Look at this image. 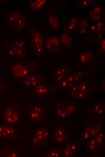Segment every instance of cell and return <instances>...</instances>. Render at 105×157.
<instances>
[{
	"instance_id": "obj_30",
	"label": "cell",
	"mask_w": 105,
	"mask_h": 157,
	"mask_svg": "<svg viewBox=\"0 0 105 157\" xmlns=\"http://www.w3.org/2000/svg\"><path fill=\"white\" fill-rule=\"evenodd\" d=\"M102 105L101 104L97 105L94 108V111L100 114H101L103 112V109L102 108Z\"/></svg>"
},
{
	"instance_id": "obj_40",
	"label": "cell",
	"mask_w": 105,
	"mask_h": 157,
	"mask_svg": "<svg viewBox=\"0 0 105 157\" xmlns=\"http://www.w3.org/2000/svg\"><path fill=\"white\" fill-rule=\"evenodd\" d=\"M97 145L96 141L95 139H93L90 141H89L87 143V145Z\"/></svg>"
},
{
	"instance_id": "obj_9",
	"label": "cell",
	"mask_w": 105,
	"mask_h": 157,
	"mask_svg": "<svg viewBox=\"0 0 105 157\" xmlns=\"http://www.w3.org/2000/svg\"><path fill=\"white\" fill-rule=\"evenodd\" d=\"M26 23L25 16L18 12L12 14L10 17V27L17 31L21 30L24 27Z\"/></svg>"
},
{
	"instance_id": "obj_24",
	"label": "cell",
	"mask_w": 105,
	"mask_h": 157,
	"mask_svg": "<svg viewBox=\"0 0 105 157\" xmlns=\"http://www.w3.org/2000/svg\"><path fill=\"white\" fill-rule=\"evenodd\" d=\"M79 22V19L76 17H74L69 20L68 26L69 30L74 29L78 25Z\"/></svg>"
},
{
	"instance_id": "obj_10",
	"label": "cell",
	"mask_w": 105,
	"mask_h": 157,
	"mask_svg": "<svg viewBox=\"0 0 105 157\" xmlns=\"http://www.w3.org/2000/svg\"><path fill=\"white\" fill-rule=\"evenodd\" d=\"M21 81V86L25 87H34L44 82L43 78L39 74L32 73L23 78Z\"/></svg>"
},
{
	"instance_id": "obj_34",
	"label": "cell",
	"mask_w": 105,
	"mask_h": 157,
	"mask_svg": "<svg viewBox=\"0 0 105 157\" xmlns=\"http://www.w3.org/2000/svg\"><path fill=\"white\" fill-rule=\"evenodd\" d=\"M104 26V24L103 22H100L97 25L96 27L97 30H101Z\"/></svg>"
},
{
	"instance_id": "obj_25",
	"label": "cell",
	"mask_w": 105,
	"mask_h": 157,
	"mask_svg": "<svg viewBox=\"0 0 105 157\" xmlns=\"http://www.w3.org/2000/svg\"><path fill=\"white\" fill-rule=\"evenodd\" d=\"M68 138L62 136H53V142L59 143H63Z\"/></svg>"
},
{
	"instance_id": "obj_12",
	"label": "cell",
	"mask_w": 105,
	"mask_h": 157,
	"mask_svg": "<svg viewBox=\"0 0 105 157\" xmlns=\"http://www.w3.org/2000/svg\"><path fill=\"white\" fill-rule=\"evenodd\" d=\"M79 60L82 64L95 65L96 64L94 56L89 51H86L81 53L79 56Z\"/></svg>"
},
{
	"instance_id": "obj_1",
	"label": "cell",
	"mask_w": 105,
	"mask_h": 157,
	"mask_svg": "<svg viewBox=\"0 0 105 157\" xmlns=\"http://www.w3.org/2000/svg\"><path fill=\"white\" fill-rule=\"evenodd\" d=\"M35 61H19L15 63L11 66L10 75L18 78L22 79L36 70Z\"/></svg>"
},
{
	"instance_id": "obj_31",
	"label": "cell",
	"mask_w": 105,
	"mask_h": 157,
	"mask_svg": "<svg viewBox=\"0 0 105 157\" xmlns=\"http://www.w3.org/2000/svg\"><path fill=\"white\" fill-rule=\"evenodd\" d=\"M73 152L72 151H68L63 149V157H72L73 155Z\"/></svg>"
},
{
	"instance_id": "obj_39",
	"label": "cell",
	"mask_w": 105,
	"mask_h": 157,
	"mask_svg": "<svg viewBox=\"0 0 105 157\" xmlns=\"http://www.w3.org/2000/svg\"><path fill=\"white\" fill-rule=\"evenodd\" d=\"M101 88L103 90L105 89V77L102 80L101 82Z\"/></svg>"
},
{
	"instance_id": "obj_3",
	"label": "cell",
	"mask_w": 105,
	"mask_h": 157,
	"mask_svg": "<svg viewBox=\"0 0 105 157\" xmlns=\"http://www.w3.org/2000/svg\"><path fill=\"white\" fill-rule=\"evenodd\" d=\"M7 48L8 53L11 58L18 59L26 56V46L23 39L16 38L11 40Z\"/></svg>"
},
{
	"instance_id": "obj_17",
	"label": "cell",
	"mask_w": 105,
	"mask_h": 157,
	"mask_svg": "<svg viewBox=\"0 0 105 157\" xmlns=\"http://www.w3.org/2000/svg\"><path fill=\"white\" fill-rule=\"evenodd\" d=\"M101 128L100 124H87L85 130L89 132L90 136L94 137L100 133Z\"/></svg>"
},
{
	"instance_id": "obj_20",
	"label": "cell",
	"mask_w": 105,
	"mask_h": 157,
	"mask_svg": "<svg viewBox=\"0 0 105 157\" xmlns=\"http://www.w3.org/2000/svg\"><path fill=\"white\" fill-rule=\"evenodd\" d=\"M48 21L50 26L56 30H58L59 27V22L58 17L55 15L49 16Z\"/></svg>"
},
{
	"instance_id": "obj_23",
	"label": "cell",
	"mask_w": 105,
	"mask_h": 157,
	"mask_svg": "<svg viewBox=\"0 0 105 157\" xmlns=\"http://www.w3.org/2000/svg\"><path fill=\"white\" fill-rule=\"evenodd\" d=\"M60 156V152L59 149L54 148L44 154V157H59Z\"/></svg>"
},
{
	"instance_id": "obj_18",
	"label": "cell",
	"mask_w": 105,
	"mask_h": 157,
	"mask_svg": "<svg viewBox=\"0 0 105 157\" xmlns=\"http://www.w3.org/2000/svg\"><path fill=\"white\" fill-rule=\"evenodd\" d=\"M61 40L62 44L65 46L69 47L72 43V37L68 31L65 29L62 33Z\"/></svg>"
},
{
	"instance_id": "obj_28",
	"label": "cell",
	"mask_w": 105,
	"mask_h": 157,
	"mask_svg": "<svg viewBox=\"0 0 105 157\" xmlns=\"http://www.w3.org/2000/svg\"><path fill=\"white\" fill-rule=\"evenodd\" d=\"M103 135L102 133H100L97 136L95 137V139L97 145H99L102 143L103 139Z\"/></svg>"
},
{
	"instance_id": "obj_19",
	"label": "cell",
	"mask_w": 105,
	"mask_h": 157,
	"mask_svg": "<svg viewBox=\"0 0 105 157\" xmlns=\"http://www.w3.org/2000/svg\"><path fill=\"white\" fill-rule=\"evenodd\" d=\"M98 3V2L97 0H82L77 2L75 6L80 8H86L95 5Z\"/></svg>"
},
{
	"instance_id": "obj_35",
	"label": "cell",
	"mask_w": 105,
	"mask_h": 157,
	"mask_svg": "<svg viewBox=\"0 0 105 157\" xmlns=\"http://www.w3.org/2000/svg\"><path fill=\"white\" fill-rule=\"evenodd\" d=\"M63 149H65L68 151H72L71 143H66Z\"/></svg>"
},
{
	"instance_id": "obj_5",
	"label": "cell",
	"mask_w": 105,
	"mask_h": 157,
	"mask_svg": "<svg viewBox=\"0 0 105 157\" xmlns=\"http://www.w3.org/2000/svg\"><path fill=\"white\" fill-rule=\"evenodd\" d=\"M30 41L34 53L39 56L43 54V40L41 32L37 28L33 27L30 30Z\"/></svg>"
},
{
	"instance_id": "obj_2",
	"label": "cell",
	"mask_w": 105,
	"mask_h": 157,
	"mask_svg": "<svg viewBox=\"0 0 105 157\" xmlns=\"http://www.w3.org/2000/svg\"><path fill=\"white\" fill-rule=\"evenodd\" d=\"M24 105L23 104L15 103L6 107L3 115L5 122L9 124L15 125L21 120Z\"/></svg>"
},
{
	"instance_id": "obj_26",
	"label": "cell",
	"mask_w": 105,
	"mask_h": 157,
	"mask_svg": "<svg viewBox=\"0 0 105 157\" xmlns=\"http://www.w3.org/2000/svg\"><path fill=\"white\" fill-rule=\"evenodd\" d=\"M101 12V9L99 7L96 6L92 9L89 13L90 16L96 14H100Z\"/></svg>"
},
{
	"instance_id": "obj_27",
	"label": "cell",
	"mask_w": 105,
	"mask_h": 157,
	"mask_svg": "<svg viewBox=\"0 0 105 157\" xmlns=\"http://www.w3.org/2000/svg\"><path fill=\"white\" fill-rule=\"evenodd\" d=\"M81 32L83 33L87 28V24L85 20L82 21L80 23Z\"/></svg>"
},
{
	"instance_id": "obj_14",
	"label": "cell",
	"mask_w": 105,
	"mask_h": 157,
	"mask_svg": "<svg viewBox=\"0 0 105 157\" xmlns=\"http://www.w3.org/2000/svg\"><path fill=\"white\" fill-rule=\"evenodd\" d=\"M70 70V66L65 65L60 66L56 69L54 79L57 83H59L63 80Z\"/></svg>"
},
{
	"instance_id": "obj_7",
	"label": "cell",
	"mask_w": 105,
	"mask_h": 157,
	"mask_svg": "<svg viewBox=\"0 0 105 157\" xmlns=\"http://www.w3.org/2000/svg\"><path fill=\"white\" fill-rule=\"evenodd\" d=\"M29 119L33 122L44 121L47 117L46 110L42 107L36 104L28 106Z\"/></svg>"
},
{
	"instance_id": "obj_38",
	"label": "cell",
	"mask_w": 105,
	"mask_h": 157,
	"mask_svg": "<svg viewBox=\"0 0 105 157\" xmlns=\"http://www.w3.org/2000/svg\"><path fill=\"white\" fill-rule=\"evenodd\" d=\"M89 136L90 135L89 132L86 130H85L84 133V139L86 140H87L89 137Z\"/></svg>"
},
{
	"instance_id": "obj_6",
	"label": "cell",
	"mask_w": 105,
	"mask_h": 157,
	"mask_svg": "<svg viewBox=\"0 0 105 157\" xmlns=\"http://www.w3.org/2000/svg\"><path fill=\"white\" fill-rule=\"evenodd\" d=\"M59 88L60 86L59 84L48 85L41 83L34 87L33 89L32 95L35 98H43L51 93H54Z\"/></svg>"
},
{
	"instance_id": "obj_37",
	"label": "cell",
	"mask_w": 105,
	"mask_h": 157,
	"mask_svg": "<svg viewBox=\"0 0 105 157\" xmlns=\"http://www.w3.org/2000/svg\"><path fill=\"white\" fill-rule=\"evenodd\" d=\"M71 143L72 150V151H75L76 149V146L74 140H73L72 142H71Z\"/></svg>"
},
{
	"instance_id": "obj_32",
	"label": "cell",
	"mask_w": 105,
	"mask_h": 157,
	"mask_svg": "<svg viewBox=\"0 0 105 157\" xmlns=\"http://www.w3.org/2000/svg\"><path fill=\"white\" fill-rule=\"evenodd\" d=\"M92 20L95 21H99L100 19V14H96L90 16Z\"/></svg>"
},
{
	"instance_id": "obj_4",
	"label": "cell",
	"mask_w": 105,
	"mask_h": 157,
	"mask_svg": "<svg viewBox=\"0 0 105 157\" xmlns=\"http://www.w3.org/2000/svg\"><path fill=\"white\" fill-rule=\"evenodd\" d=\"M49 131L46 127L37 129L31 137V144L32 148L37 151L45 146L48 142Z\"/></svg>"
},
{
	"instance_id": "obj_21",
	"label": "cell",
	"mask_w": 105,
	"mask_h": 157,
	"mask_svg": "<svg viewBox=\"0 0 105 157\" xmlns=\"http://www.w3.org/2000/svg\"><path fill=\"white\" fill-rule=\"evenodd\" d=\"M45 2L46 1L44 0H34L30 2V5L32 9L38 10L44 6Z\"/></svg>"
},
{
	"instance_id": "obj_11",
	"label": "cell",
	"mask_w": 105,
	"mask_h": 157,
	"mask_svg": "<svg viewBox=\"0 0 105 157\" xmlns=\"http://www.w3.org/2000/svg\"><path fill=\"white\" fill-rule=\"evenodd\" d=\"M96 86V83L94 80L81 81L75 86L78 90L87 96L93 93Z\"/></svg>"
},
{
	"instance_id": "obj_33",
	"label": "cell",
	"mask_w": 105,
	"mask_h": 157,
	"mask_svg": "<svg viewBox=\"0 0 105 157\" xmlns=\"http://www.w3.org/2000/svg\"><path fill=\"white\" fill-rule=\"evenodd\" d=\"M5 88V85L0 78V94L3 92Z\"/></svg>"
},
{
	"instance_id": "obj_13",
	"label": "cell",
	"mask_w": 105,
	"mask_h": 157,
	"mask_svg": "<svg viewBox=\"0 0 105 157\" xmlns=\"http://www.w3.org/2000/svg\"><path fill=\"white\" fill-rule=\"evenodd\" d=\"M46 44L47 49L50 52L57 53L60 50V43L56 37H52L49 38L46 40Z\"/></svg>"
},
{
	"instance_id": "obj_15",
	"label": "cell",
	"mask_w": 105,
	"mask_h": 157,
	"mask_svg": "<svg viewBox=\"0 0 105 157\" xmlns=\"http://www.w3.org/2000/svg\"><path fill=\"white\" fill-rule=\"evenodd\" d=\"M56 109L71 115L75 110V104L72 102H59L56 106Z\"/></svg>"
},
{
	"instance_id": "obj_36",
	"label": "cell",
	"mask_w": 105,
	"mask_h": 157,
	"mask_svg": "<svg viewBox=\"0 0 105 157\" xmlns=\"http://www.w3.org/2000/svg\"><path fill=\"white\" fill-rule=\"evenodd\" d=\"M97 145H88V148L91 151H94L97 149Z\"/></svg>"
},
{
	"instance_id": "obj_29",
	"label": "cell",
	"mask_w": 105,
	"mask_h": 157,
	"mask_svg": "<svg viewBox=\"0 0 105 157\" xmlns=\"http://www.w3.org/2000/svg\"><path fill=\"white\" fill-rule=\"evenodd\" d=\"M105 39H103L101 44V48L99 51V53L101 56H105Z\"/></svg>"
},
{
	"instance_id": "obj_16",
	"label": "cell",
	"mask_w": 105,
	"mask_h": 157,
	"mask_svg": "<svg viewBox=\"0 0 105 157\" xmlns=\"http://www.w3.org/2000/svg\"><path fill=\"white\" fill-rule=\"evenodd\" d=\"M0 154L2 157H20L19 152L8 146L4 147L0 151Z\"/></svg>"
},
{
	"instance_id": "obj_22",
	"label": "cell",
	"mask_w": 105,
	"mask_h": 157,
	"mask_svg": "<svg viewBox=\"0 0 105 157\" xmlns=\"http://www.w3.org/2000/svg\"><path fill=\"white\" fill-rule=\"evenodd\" d=\"M68 132L67 129L59 128L55 130L53 133V136H62L68 138Z\"/></svg>"
},
{
	"instance_id": "obj_8",
	"label": "cell",
	"mask_w": 105,
	"mask_h": 157,
	"mask_svg": "<svg viewBox=\"0 0 105 157\" xmlns=\"http://www.w3.org/2000/svg\"><path fill=\"white\" fill-rule=\"evenodd\" d=\"M20 131L11 125H0V137L14 141H20Z\"/></svg>"
}]
</instances>
